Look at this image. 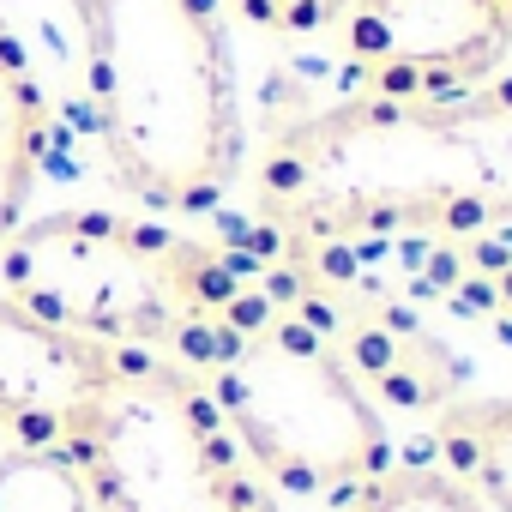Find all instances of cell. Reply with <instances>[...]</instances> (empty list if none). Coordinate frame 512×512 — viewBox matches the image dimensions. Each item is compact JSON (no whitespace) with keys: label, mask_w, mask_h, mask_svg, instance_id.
I'll return each mask as SVG.
<instances>
[{"label":"cell","mask_w":512,"mask_h":512,"mask_svg":"<svg viewBox=\"0 0 512 512\" xmlns=\"http://www.w3.org/2000/svg\"><path fill=\"white\" fill-rule=\"evenodd\" d=\"M67 13L121 193L157 211L223 205L247 127L217 0H67Z\"/></svg>","instance_id":"cell-3"},{"label":"cell","mask_w":512,"mask_h":512,"mask_svg":"<svg viewBox=\"0 0 512 512\" xmlns=\"http://www.w3.org/2000/svg\"><path fill=\"white\" fill-rule=\"evenodd\" d=\"M229 7L272 37H320L350 13V0H229Z\"/></svg>","instance_id":"cell-13"},{"label":"cell","mask_w":512,"mask_h":512,"mask_svg":"<svg viewBox=\"0 0 512 512\" xmlns=\"http://www.w3.org/2000/svg\"><path fill=\"white\" fill-rule=\"evenodd\" d=\"M440 272L458 284V302L482 308L494 326L512 332V241H464V247H440Z\"/></svg>","instance_id":"cell-12"},{"label":"cell","mask_w":512,"mask_h":512,"mask_svg":"<svg viewBox=\"0 0 512 512\" xmlns=\"http://www.w3.org/2000/svg\"><path fill=\"white\" fill-rule=\"evenodd\" d=\"M115 344L61 332L0 290V458L61 446L67 410L109 374Z\"/></svg>","instance_id":"cell-7"},{"label":"cell","mask_w":512,"mask_h":512,"mask_svg":"<svg viewBox=\"0 0 512 512\" xmlns=\"http://www.w3.org/2000/svg\"><path fill=\"white\" fill-rule=\"evenodd\" d=\"M61 452L91 512H284L223 428L199 368L115 350L109 374L67 410Z\"/></svg>","instance_id":"cell-5"},{"label":"cell","mask_w":512,"mask_h":512,"mask_svg":"<svg viewBox=\"0 0 512 512\" xmlns=\"http://www.w3.org/2000/svg\"><path fill=\"white\" fill-rule=\"evenodd\" d=\"M0 512H91V494L61 446H37L0 458Z\"/></svg>","instance_id":"cell-11"},{"label":"cell","mask_w":512,"mask_h":512,"mask_svg":"<svg viewBox=\"0 0 512 512\" xmlns=\"http://www.w3.org/2000/svg\"><path fill=\"white\" fill-rule=\"evenodd\" d=\"M49 97L37 85L31 49L25 37L0 19V247L13 241V229L25 223L37 169L49 157Z\"/></svg>","instance_id":"cell-8"},{"label":"cell","mask_w":512,"mask_h":512,"mask_svg":"<svg viewBox=\"0 0 512 512\" xmlns=\"http://www.w3.org/2000/svg\"><path fill=\"white\" fill-rule=\"evenodd\" d=\"M290 253L266 235L260 260L115 211H49L0 247V290L37 320L211 368L284 296Z\"/></svg>","instance_id":"cell-2"},{"label":"cell","mask_w":512,"mask_h":512,"mask_svg":"<svg viewBox=\"0 0 512 512\" xmlns=\"http://www.w3.org/2000/svg\"><path fill=\"white\" fill-rule=\"evenodd\" d=\"M332 512H482V500L458 476H446L434 458H416V464H386Z\"/></svg>","instance_id":"cell-10"},{"label":"cell","mask_w":512,"mask_h":512,"mask_svg":"<svg viewBox=\"0 0 512 512\" xmlns=\"http://www.w3.org/2000/svg\"><path fill=\"white\" fill-rule=\"evenodd\" d=\"M338 97H464L512 79V0H350Z\"/></svg>","instance_id":"cell-6"},{"label":"cell","mask_w":512,"mask_h":512,"mask_svg":"<svg viewBox=\"0 0 512 512\" xmlns=\"http://www.w3.org/2000/svg\"><path fill=\"white\" fill-rule=\"evenodd\" d=\"M428 428L434 464L458 476L482 512H512V398H446Z\"/></svg>","instance_id":"cell-9"},{"label":"cell","mask_w":512,"mask_h":512,"mask_svg":"<svg viewBox=\"0 0 512 512\" xmlns=\"http://www.w3.org/2000/svg\"><path fill=\"white\" fill-rule=\"evenodd\" d=\"M253 205L278 247L512 241V79L464 97H332L272 121Z\"/></svg>","instance_id":"cell-1"},{"label":"cell","mask_w":512,"mask_h":512,"mask_svg":"<svg viewBox=\"0 0 512 512\" xmlns=\"http://www.w3.org/2000/svg\"><path fill=\"white\" fill-rule=\"evenodd\" d=\"M199 380L253 476L278 494V506H338L386 464H398L386 410L350 374L332 332L308 308V266L296 253L272 314H260L211 368H199Z\"/></svg>","instance_id":"cell-4"}]
</instances>
